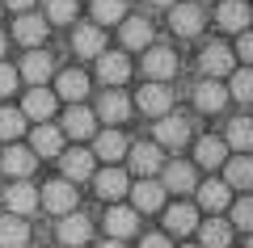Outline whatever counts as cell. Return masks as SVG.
<instances>
[{
    "mask_svg": "<svg viewBox=\"0 0 253 248\" xmlns=\"http://www.w3.org/2000/svg\"><path fill=\"white\" fill-rule=\"evenodd\" d=\"M135 106L144 109V118H161V114L173 109V89L165 80H152V84H144V89L135 93Z\"/></svg>",
    "mask_w": 253,
    "mask_h": 248,
    "instance_id": "cell-1",
    "label": "cell"
},
{
    "mask_svg": "<svg viewBox=\"0 0 253 248\" xmlns=\"http://www.w3.org/2000/svg\"><path fill=\"white\" fill-rule=\"evenodd\" d=\"M186 143H190V122L181 114H161V118H156V147L181 151Z\"/></svg>",
    "mask_w": 253,
    "mask_h": 248,
    "instance_id": "cell-2",
    "label": "cell"
},
{
    "mask_svg": "<svg viewBox=\"0 0 253 248\" xmlns=\"http://www.w3.org/2000/svg\"><path fill=\"white\" fill-rule=\"evenodd\" d=\"M169 26L177 38H199L203 26H207V13H203V4H173Z\"/></svg>",
    "mask_w": 253,
    "mask_h": 248,
    "instance_id": "cell-3",
    "label": "cell"
},
{
    "mask_svg": "<svg viewBox=\"0 0 253 248\" xmlns=\"http://www.w3.org/2000/svg\"><path fill=\"white\" fill-rule=\"evenodd\" d=\"M38 202L46 206L51 214H68V211H76V185L72 181H46L42 185V194H38Z\"/></svg>",
    "mask_w": 253,
    "mask_h": 248,
    "instance_id": "cell-4",
    "label": "cell"
},
{
    "mask_svg": "<svg viewBox=\"0 0 253 248\" xmlns=\"http://www.w3.org/2000/svg\"><path fill=\"white\" fill-rule=\"evenodd\" d=\"M139 231V211L135 206H110L106 211V236L110 240H131Z\"/></svg>",
    "mask_w": 253,
    "mask_h": 248,
    "instance_id": "cell-5",
    "label": "cell"
},
{
    "mask_svg": "<svg viewBox=\"0 0 253 248\" xmlns=\"http://www.w3.org/2000/svg\"><path fill=\"white\" fill-rule=\"evenodd\" d=\"M144 76L148 80H173L177 76V55L169 46H148L144 51Z\"/></svg>",
    "mask_w": 253,
    "mask_h": 248,
    "instance_id": "cell-6",
    "label": "cell"
},
{
    "mask_svg": "<svg viewBox=\"0 0 253 248\" xmlns=\"http://www.w3.org/2000/svg\"><path fill=\"white\" fill-rule=\"evenodd\" d=\"M161 185L169 189V194H190V189L199 185V177H194V164H186V160L161 164Z\"/></svg>",
    "mask_w": 253,
    "mask_h": 248,
    "instance_id": "cell-7",
    "label": "cell"
},
{
    "mask_svg": "<svg viewBox=\"0 0 253 248\" xmlns=\"http://www.w3.org/2000/svg\"><path fill=\"white\" fill-rule=\"evenodd\" d=\"M89 240H93V223L84 219V214H76V211L59 214V244L81 248V244H89Z\"/></svg>",
    "mask_w": 253,
    "mask_h": 248,
    "instance_id": "cell-8",
    "label": "cell"
},
{
    "mask_svg": "<svg viewBox=\"0 0 253 248\" xmlns=\"http://www.w3.org/2000/svg\"><path fill=\"white\" fill-rule=\"evenodd\" d=\"M199 68H203V76H228V71L236 68V55L228 51L224 42H211V46H203V55H199Z\"/></svg>",
    "mask_w": 253,
    "mask_h": 248,
    "instance_id": "cell-9",
    "label": "cell"
},
{
    "mask_svg": "<svg viewBox=\"0 0 253 248\" xmlns=\"http://www.w3.org/2000/svg\"><path fill=\"white\" fill-rule=\"evenodd\" d=\"M131 76V59L123 51H101L97 55V80L101 84H123Z\"/></svg>",
    "mask_w": 253,
    "mask_h": 248,
    "instance_id": "cell-10",
    "label": "cell"
},
{
    "mask_svg": "<svg viewBox=\"0 0 253 248\" xmlns=\"http://www.w3.org/2000/svg\"><path fill=\"white\" fill-rule=\"evenodd\" d=\"M59 169H63V181H89L93 177V151H84V147L59 151Z\"/></svg>",
    "mask_w": 253,
    "mask_h": 248,
    "instance_id": "cell-11",
    "label": "cell"
},
{
    "mask_svg": "<svg viewBox=\"0 0 253 248\" xmlns=\"http://www.w3.org/2000/svg\"><path fill=\"white\" fill-rule=\"evenodd\" d=\"M55 106H59V97H55L51 89H42V84H34V89L26 93V101H21V114H26V118H38V122H46V118L55 114Z\"/></svg>",
    "mask_w": 253,
    "mask_h": 248,
    "instance_id": "cell-12",
    "label": "cell"
},
{
    "mask_svg": "<svg viewBox=\"0 0 253 248\" xmlns=\"http://www.w3.org/2000/svg\"><path fill=\"white\" fill-rule=\"evenodd\" d=\"M51 71H55V59H51L46 51H38V46H30V55H26V63L17 68V76L30 80V84H46Z\"/></svg>",
    "mask_w": 253,
    "mask_h": 248,
    "instance_id": "cell-13",
    "label": "cell"
},
{
    "mask_svg": "<svg viewBox=\"0 0 253 248\" xmlns=\"http://www.w3.org/2000/svg\"><path fill=\"white\" fill-rule=\"evenodd\" d=\"M131 189V202H135V211H161L165 206V185L161 181H152V177H139V185H126Z\"/></svg>",
    "mask_w": 253,
    "mask_h": 248,
    "instance_id": "cell-14",
    "label": "cell"
},
{
    "mask_svg": "<svg viewBox=\"0 0 253 248\" xmlns=\"http://www.w3.org/2000/svg\"><path fill=\"white\" fill-rule=\"evenodd\" d=\"M4 206H9V214H21V219H26V214H34V211H38V189L30 185L26 177H21L17 185H9V194H4Z\"/></svg>",
    "mask_w": 253,
    "mask_h": 248,
    "instance_id": "cell-15",
    "label": "cell"
},
{
    "mask_svg": "<svg viewBox=\"0 0 253 248\" xmlns=\"http://www.w3.org/2000/svg\"><path fill=\"white\" fill-rule=\"evenodd\" d=\"M194 106H199L203 114H219V109L228 106V89L219 84L215 76H207V80L199 84V89H194Z\"/></svg>",
    "mask_w": 253,
    "mask_h": 248,
    "instance_id": "cell-16",
    "label": "cell"
},
{
    "mask_svg": "<svg viewBox=\"0 0 253 248\" xmlns=\"http://www.w3.org/2000/svg\"><path fill=\"white\" fill-rule=\"evenodd\" d=\"M219 169H224V185H228V189H249V185H253V160H249V151L224 160Z\"/></svg>",
    "mask_w": 253,
    "mask_h": 248,
    "instance_id": "cell-17",
    "label": "cell"
},
{
    "mask_svg": "<svg viewBox=\"0 0 253 248\" xmlns=\"http://www.w3.org/2000/svg\"><path fill=\"white\" fill-rule=\"evenodd\" d=\"M72 51L84 55V59H97V55L106 51V34H101L97 21H93V26H76V34H72Z\"/></svg>",
    "mask_w": 253,
    "mask_h": 248,
    "instance_id": "cell-18",
    "label": "cell"
},
{
    "mask_svg": "<svg viewBox=\"0 0 253 248\" xmlns=\"http://www.w3.org/2000/svg\"><path fill=\"white\" fill-rule=\"evenodd\" d=\"M30 151H34V156H59V151H63V131H59V126L38 122L34 135H30Z\"/></svg>",
    "mask_w": 253,
    "mask_h": 248,
    "instance_id": "cell-19",
    "label": "cell"
},
{
    "mask_svg": "<svg viewBox=\"0 0 253 248\" xmlns=\"http://www.w3.org/2000/svg\"><path fill=\"white\" fill-rule=\"evenodd\" d=\"M126 156H131V169L139 173V177H152V173H161V147L156 143H135V147H126Z\"/></svg>",
    "mask_w": 253,
    "mask_h": 248,
    "instance_id": "cell-20",
    "label": "cell"
},
{
    "mask_svg": "<svg viewBox=\"0 0 253 248\" xmlns=\"http://www.w3.org/2000/svg\"><path fill=\"white\" fill-rule=\"evenodd\" d=\"M46 30H51V21H42V17H34V13H21L17 17V26H13V38H17L21 46H38L46 38Z\"/></svg>",
    "mask_w": 253,
    "mask_h": 248,
    "instance_id": "cell-21",
    "label": "cell"
},
{
    "mask_svg": "<svg viewBox=\"0 0 253 248\" xmlns=\"http://www.w3.org/2000/svg\"><path fill=\"white\" fill-rule=\"evenodd\" d=\"M34 164H38V156L30 147H9V151H0V169L9 173V177H30L34 173Z\"/></svg>",
    "mask_w": 253,
    "mask_h": 248,
    "instance_id": "cell-22",
    "label": "cell"
},
{
    "mask_svg": "<svg viewBox=\"0 0 253 248\" xmlns=\"http://www.w3.org/2000/svg\"><path fill=\"white\" fill-rule=\"evenodd\" d=\"M93 126H97V114L72 101V109L63 114V135H72V139H89V135H93Z\"/></svg>",
    "mask_w": 253,
    "mask_h": 248,
    "instance_id": "cell-23",
    "label": "cell"
},
{
    "mask_svg": "<svg viewBox=\"0 0 253 248\" xmlns=\"http://www.w3.org/2000/svg\"><path fill=\"white\" fill-rule=\"evenodd\" d=\"M93 185H97V194L106 198V202H114V198H123V194H126V185H131V181H126V173H123V169H114V164H110V169L93 173Z\"/></svg>",
    "mask_w": 253,
    "mask_h": 248,
    "instance_id": "cell-24",
    "label": "cell"
},
{
    "mask_svg": "<svg viewBox=\"0 0 253 248\" xmlns=\"http://www.w3.org/2000/svg\"><path fill=\"white\" fill-rule=\"evenodd\" d=\"M126 147H131V143H126V135H123V131H101L97 139H93V156H101L106 164L123 160V156H126Z\"/></svg>",
    "mask_w": 253,
    "mask_h": 248,
    "instance_id": "cell-25",
    "label": "cell"
},
{
    "mask_svg": "<svg viewBox=\"0 0 253 248\" xmlns=\"http://www.w3.org/2000/svg\"><path fill=\"white\" fill-rule=\"evenodd\" d=\"M30 244V223L21 214H4L0 219V248H26Z\"/></svg>",
    "mask_w": 253,
    "mask_h": 248,
    "instance_id": "cell-26",
    "label": "cell"
},
{
    "mask_svg": "<svg viewBox=\"0 0 253 248\" xmlns=\"http://www.w3.org/2000/svg\"><path fill=\"white\" fill-rule=\"evenodd\" d=\"M194 189H199V206H203V211H211V214L224 211V206L232 202V189H228L224 181H203V185H194Z\"/></svg>",
    "mask_w": 253,
    "mask_h": 248,
    "instance_id": "cell-27",
    "label": "cell"
},
{
    "mask_svg": "<svg viewBox=\"0 0 253 248\" xmlns=\"http://www.w3.org/2000/svg\"><path fill=\"white\" fill-rule=\"evenodd\" d=\"M131 114V101H126V93L118 89H106L97 101V118H106V122H123V118Z\"/></svg>",
    "mask_w": 253,
    "mask_h": 248,
    "instance_id": "cell-28",
    "label": "cell"
},
{
    "mask_svg": "<svg viewBox=\"0 0 253 248\" xmlns=\"http://www.w3.org/2000/svg\"><path fill=\"white\" fill-rule=\"evenodd\" d=\"M152 42V26L144 17H123V46L126 51H144Z\"/></svg>",
    "mask_w": 253,
    "mask_h": 248,
    "instance_id": "cell-29",
    "label": "cell"
},
{
    "mask_svg": "<svg viewBox=\"0 0 253 248\" xmlns=\"http://www.w3.org/2000/svg\"><path fill=\"white\" fill-rule=\"evenodd\" d=\"M165 227H169V231H177V236H186V231H194V227H199V211H194V206H186V202L169 206V211H165Z\"/></svg>",
    "mask_w": 253,
    "mask_h": 248,
    "instance_id": "cell-30",
    "label": "cell"
},
{
    "mask_svg": "<svg viewBox=\"0 0 253 248\" xmlns=\"http://www.w3.org/2000/svg\"><path fill=\"white\" fill-rule=\"evenodd\" d=\"M215 21L224 30H232V34H241V30L249 26V9H245V0H224L219 13H215Z\"/></svg>",
    "mask_w": 253,
    "mask_h": 248,
    "instance_id": "cell-31",
    "label": "cell"
},
{
    "mask_svg": "<svg viewBox=\"0 0 253 248\" xmlns=\"http://www.w3.org/2000/svg\"><path fill=\"white\" fill-rule=\"evenodd\" d=\"M224 143H228L232 151H253V118H232V122H228Z\"/></svg>",
    "mask_w": 253,
    "mask_h": 248,
    "instance_id": "cell-32",
    "label": "cell"
},
{
    "mask_svg": "<svg viewBox=\"0 0 253 248\" xmlns=\"http://www.w3.org/2000/svg\"><path fill=\"white\" fill-rule=\"evenodd\" d=\"M84 93H89V76L84 71H59V93L55 97H63V101H84Z\"/></svg>",
    "mask_w": 253,
    "mask_h": 248,
    "instance_id": "cell-33",
    "label": "cell"
},
{
    "mask_svg": "<svg viewBox=\"0 0 253 248\" xmlns=\"http://www.w3.org/2000/svg\"><path fill=\"white\" fill-rule=\"evenodd\" d=\"M194 156H199L203 169H219V164L228 160V143H224V139H211V135H207V139H199Z\"/></svg>",
    "mask_w": 253,
    "mask_h": 248,
    "instance_id": "cell-34",
    "label": "cell"
},
{
    "mask_svg": "<svg viewBox=\"0 0 253 248\" xmlns=\"http://www.w3.org/2000/svg\"><path fill=\"white\" fill-rule=\"evenodd\" d=\"M199 240H203V248H228V240H232V223L207 219V223L199 227Z\"/></svg>",
    "mask_w": 253,
    "mask_h": 248,
    "instance_id": "cell-35",
    "label": "cell"
},
{
    "mask_svg": "<svg viewBox=\"0 0 253 248\" xmlns=\"http://www.w3.org/2000/svg\"><path fill=\"white\" fill-rule=\"evenodd\" d=\"M228 76H232V84H228V97H236V101H245V106H249L253 101V68H241V71H228Z\"/></svg>",
    "mask_w": 253,
    "mask_h": 248,
    "instance_id": "cell-36",
    "label": "cell"
},
{
    "mask_svg": "<svg viewBox=\"0 0 253 248\" xmlns=\"http://www.w3.org/2000/svg\"><path fill=\"white\" fill-rule=\"evenodd\" d=\"M126 17V4L123 0H93V21L97 26H114V21Z\"/></svg>",
    "mask_w": 253,
    "mask_h": 248,
    "instance_id": "cell-37",
    "label": "cell"
},
{
    "mask_svg": "<svg viewBox=\"0 0 253 248\" xmlns=\"http://www.w3.org/2000/svg\"><path fill=\"white\" fill-rule=\"evenodd\" d=\"M26 131V114L21 109H0V139H17Z\"/></svg>",
    "mask_w": 253,
    "mask_h": 248,
    "instance_id": "cell-38",
    "label": "cell"
},
{
    "mask_svg": "<svg viewBox=\"0 0 253 248\" xmlns=\"http://www.w3.org/2000/svg\"><path fill=\"white\" fill-rule=\"evenodd\" d=\"M72 17H76V0H46V21L68 26Z\"/></svg>",
    "mask_w": 253,
    "mask_h": 248,
    "instance_id": "cell-39",
    "label": "cell"
},
{
    "mask_svg": "<svg viewBox=\"0 0 253 248\" xmlns=\"http://www.w3.org/2000/svg\"><path fill=\"white\" fill-rule=\"evenodd\" d=\"M232 227L253 231V198H241V202H232Z\"/></svg>",
    "mask_w": 253,
    "mask_h": 248,
    "instance_id": "cell-40",
    "label": "cell"
},
{
    "mask_svg": "<svg viewBox=\"0 0 253 248\" xmlns=\"http://www.w3.org/2000/svg\"><path fill=\"white\" fill-rule=\"evenodd\" d=\"M17 68H9V63H0V97H9L13 89H17Z\"/></svg>",
    "mask_w": 253,
    "mask_h": 248,
    "instance_id": "cell-41",
    "label": "cell"
},
{
    "mask_svg": "<svg viewBox=\"0 0 253 248\" xmlns=\"http://www.w3.org/2000/svg\"><path fill=\"white\" fill-rule=\"evenodd\" d=\"M232 55H241L245 63H253V30H241V38H236V51Z\"/></svg>",
    "mask_w": 253,
    "mask_h": 248,
    "instance_id": "cell-42",
    "label": "cell"
},
{
    "mask_svg": "<svg viewBox=\"0 0 253 248\" xmlns=\"http://www.w3.org/2000/svg\"><path fill=\"white\" fill-rule=\"evenodd\" d=\"M139 248H173V244H169V236H144Z\"/></svg>",
    "mask_w": 253,
    "mask_h": 248,
    "instance_id": "cell-43",
    "label": "cell"
},
{
    "mask_svg": "<svg viewBox=\"0 0 253 248\" xmlns=\"http://www.w3.org/2000/svg\"><path fill=\"white\" fill-rule=\"evenodd\" d=\"M0 4H9V9H17V13H26L30 4H34V0H0Z\"/></svg>",
    "mask_w": 253,
    "mask_h": 248,
    "instance_id": "cell-44",
    "label": "cell"
},
{
    "mask_svg": "<svg viewBox=\"0 0 253 248\" xmlns=\"http://www.w3.org/2000/svg\"><path fill=\"white\" fill-rule=\"evenodd\" d=\"M97 248H123V240H101Z\"/></svg>",
    "mask_w": 253,
    "mask_h": 248,
    "instance_id": "cell-45",
    "label": "cell"
},
{
    "mask_svg": "<svg viewBox=\"0 0 253 248\" xmlns=\"http://www.w3.org/2000/svg\"><path fill=\"white\" fill-rule=\"evenodd\" d=\"M148 4H156V9H169V4H177V0H148Z\"/></svg>",
    "mask_w": 253,
    "mask_h": 248,
    "instance_id": "cell-46",
    "label": "cell"
},
{
    "mask_svg": "<svg viewBox=\"0 0 253 248\" xmlns=\"http://www.w3.org/2000/svg\"><path fill=\"white\" fill-rule=\"evenodd\" d=\"M4 46H9V42H4V34H0V55H4Z\"/></svg>",
    "mask_w": 253,
    "mask_h": 248,
    "instance_id": "cell-47",
    "label": "cell"
},
{
    "mask_svg": "<svg viewBox=\"0 0 253 248\" xmlns=\"http://www.w3.org/2000/svg\"><path fill=\"white\" fill-rule=\"evenodd\" d=\"M245 248H253V231H249V240H245Z\"/></svg>",
    "mask_w": 253,
    "mask_h": 248,
    "instance_id": "cell-48",
    "label": "cell"
},
{
    "mask_svg": "<svg viewBox=\"0 0 253 248\" xmlns=\"http://www.w3.org/2000/svg\"><path fill=\"white\" fill-rule=\"evenodd\" d=\"M194 4H207V0H194Z\"/></svg>",
    "mask_w": 253,
    "mask_h": 248,
    "instance_id": "cell-49",
    "label": "cell"
},
{
    "mask_svg": "<svg viewBox=\"0 0 253 248\" xmlns=\"http://www.w3.org/2000/svg\"><path fill=\"white\" fill-rule=\"evenodd\" d=\"M186 248H199V244H186Z\"/></svg>",
    "mask_w": 253,
    "mask_h": 248,
    "instance_id": "cell-50",
    "label": "cell"
},
{
    "mask_svg": "<svg viewBox=\"0 0 253 248\" xmlns=\"http://www.w3.org/2000/svg\"><path fill=\"white\" fill-rule=\"evenodd\" d=\"M0 13H4V4H0Z\"/></svg>",
    "mask_w": 253,
    "mask_h": 248,
    "instance_id": "cell-51",
    "label": "cell"
}]
</instances>
